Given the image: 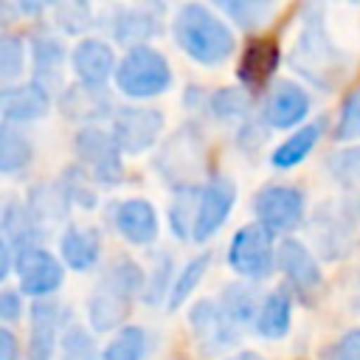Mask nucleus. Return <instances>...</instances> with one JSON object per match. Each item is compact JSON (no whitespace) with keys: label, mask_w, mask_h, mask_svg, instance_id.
Segmentation results:
<instances>
[{"label":"nucleus","mask_w":360,"mask_h":360,"mask_svg":"<svg viewBox=\"0 0 360 360\" xmlns=\"http://www.w3.org/2000/svg\"><path fill=\"white\" fill-rule=\"evenodd\" d=\"M222 309L228 312V318L242 326V323H256L259 318V309H262V301L256 295V290L245 281H233L222 290V298H219Z\"/></svg>","instance_id":"27"},{"label":"nucleus","mask_w":360,"mask_h":360,"mask_svg":"<svg viewBox=\"0 0 360 360\" xmlns=\"http://www.w3.org/2000/svg\"><path fill=\"white\" fill-rule=\"evenodd\" d=\"M360 138V87H354L343 104L335 124V141H357Z\"/></svg>","instance_id":"36"},{"label":"nucleus","mask_w":360,"mask_h":360,"mask_svg":"<svg viewBox=\"0 0 360 360\" xmlns=\"http://www.w3.org/2000/svg\"><path fill=\"white\" fill-rule=\"evenodd\" d=\"M323 129H326V118L309 121L307 127L295 129L284 143L276 146V152L270 155V163H273L276 169H292V166H298L304 158H309V152H312L315 143L321 141Z\"/></svg>","instance_id":"24"},{"label":"nucleus","mask_w":360,"mask_h":360,"mask_svg":"<svg viewBox=\"0 0 360 360\" xmlns=\"http://www.w3.org/2000/svg\"><path fill=\"white\" fill-rule=\"evenodd\" d=\"M163 129V115L152 107H124L112 118V138L118 141L121 152H143L149 149Z\"/></svg>","instance_id":"13"},{"label":"nucleus","mask_w":360,"mask_h":360,"mask_svg":"<svg viewBox=\"0 0 360 360\" xmlns=\"http://www.w3.org/2000/svg\"><path fill=\"white\" fill-rule=\"evenodd\" d=\"M65 321V309L53 298H39L31 304V340L28 360H51L56 349V332Z\"/></svg>","instance_id":"18"},{"label":"nucleus","mask_w":360,"mask_h":360,"mask_svg":"<svg viewBox=\"0 0 360 360\" xmlns=\"http://www.w3.org/2000/svg\"><path fill=\"white\" fill-rule=\"evenodd\" d=\"M31 53H34V84H39L45 93H56L62 87V65H65V48L62 42L45 31L37 28L31 37Z\"/></svg>","instance_id":"19"},{"label":"nucleus","mask_w":360,"mask_h":360,"mask_svg":"<svg viewBox=\"0 0 360 360\" xmlns=\"http://www.w3.org/2000/svg\"><path fill=\"white\" fill-rule=\"evenodd\" d=\"M231 360H262V357L253 354V352H242V354H236V357H231Z\"/></svg>","instance_id":"45"},{"label":"nucleus","mask_w":360,"mask_h":360,"mask_svg":"<svg viewBox=\"0 0 360 360\" xmlns=\"http://www.w3.org/2000/svg\"><path fill=\"white\" fill-rule=\"evenodd\" d=\"M208 107H211V112H214L217 118L231 121V118H242V115H248V110H250V98H248L245 90L222 87V90H217V93L208 98Z\"/></svg>","instance_id":"35"},{"label":"nucleus","mask_w":360,"mask_h":360,"mask_svg":"<svg viewBox=\"0 0 360 360\" xmlns=\"http://www.w3.org/2000/svg\"><path fill=\"white\" fill-rule=\"evenodd\" d=\"M360 225V200L346 197L323 205L318 211V245L326 259H340L349 253L352 236Z\"/></svg>","instance_id":"9"},{"label":"nucleus","mask_w":360,"mask_h":360,"mask_svg":"<svg viewBox=\"0 0 360 360\" xmlns=\"http://www.w3.org/2000/svg\"><path fill=\"white\" fill-rule=\"evenodd\" d=\"M73 149L82 158V163L90 166V172L98 183H104V186L121 183L124 160H121V146L112 138V132H107L96 124H84L73 141Z\"/></svg>","instance_id":"6"},{"label":"nucleus","mask_w":360,"mask_h":360,"mask_svg":"<svg viewBox=\"0 0 360 360\" xmlns=\"http://www.w3.org/2000/svg\"><path fill=\"white\" fill-rule=\"evenodd\" d=\"M233 202H236V188H233V183H231L228 177H211V180L200 188V205H197V219H194L191 236H194L197 242L211 239V236L225 225V219L231 217Z\"/></svg>","instance_id":"11"},{"label":"nucleus","mask_w":360,"mask_h":360,"mask_svg":"<svg viewBox=\"0 0 360 360\" xmlns=\"http://www.w3.org/2000/svg\"><path fill=\"white\" fill-rule=\"evenodd\" d=\"M188 323L194 329L197 343L202 349H208V352H225V349L236 346V340H239L236 323L228 318L222 304L214 301V298L197 301L191 307V312H188Z\"/></svg>","instance_id":"10"},{"label":"nucleus","mask_w":360,"mask_h":360,"mask_svg":"<svg viewBox=\"0 0 360 360\" xmlns=\"http://www.w3.org/2000/svg\"><path fill=\"white\" fill-rule=\"evenodd\" d=\"M73 73L79 76V84L104 90L107 79L118 70L115 53L104 39H82L70 53Z\"/></svg>","instance_id":"16"},{"label":"nucleus","mask_w":360,"mask_h":360,"mask_svg":"<svg viewBox=\"0 0 360 360\" xmlns=\"http://www.w3.org/2000/svg\"><path fill=\"white\" fill-rule=\"evenodd\" d=\"M22 56H25L22 39L17 34H3L0 37V79L3 82H11L22 73Z\"/></svg>","instance_id":"37"},{"label":"nucleus","mask_w":360,"mask_h":360,"mask_svg":"<svg viewBox=\"0 0 360 360\" xmlns=\"http://www.w3.org/2000/svg\"><path fill=\"white\" fill-rule=\"evenodd\" d=\"M146 290V278H143V270L121 256L115 259L104 276L98 278L90 301H87V318H90V326L96 332H110L115 326H121L132 309V301L138 292Z\"/></svg>","instance_id":"1"},{"label":"nucleus","mask_w":360,"mask_h":360,"mask_svg":"<svg viewBox=\"0 0 360 360\" xmlns=\"http://www.w3.org/2000/svg\"><path fill=\"white\" fill-rule=\"evenodd\" d=\"M208 264H211V253H208V250L200 253V256H194L191 262H186V267L180 270V276H177L174 284H172V292H169V309H177V307L194 292V287H197L200 278L205 276Z\"/></svg>","instance_id":"31"},{"label":"nucleus","mask_w":360,"mask_h":360,"mask_svg":"<svg viewBox=\"0 0 360 360\" xmlns=\"http://www.w3.org/2000/svg\"><path fill=\"white\" fill-rule=\"evenodd\" d=\"M53 14H56L59 28L68 34H82L84 28H90V20H93L90 8L84 3H59V6H53Z\"/></svg>","instance_id":"40"},{"label":"nucleus","mask_w":360,"mask_h":360,"mask_svg":"<svg viewBox=\"0 0 360 360\" xmlns=\"http://www.w3.org/2000/svg\"><path fill=\"white\" fill-rule=\"evenodd\" d=\"M155 169L166 180L177 183L180 188H188L191 186V180L202 172V138L197 135V129L191 124L180 127L163 143V152L158 155Z\"/></svg>","instance_id":"7"},{"label":"nucleus","mask_w":360,"mask_h":360,"mask_svg":"<svg viewBox=\"0 0 360 360\" xmlns=\"http://www.w3.org/2000/svg\"><path fill=\"white\" fill-rule=\"evenodd\" d=\"M217 6L242 28H259L276 11L273 3H259V0H219Z\"/></svg>","instance_id":"32"},{"label":"nucleus","mask_w":360,"mask_h":360,"mask_svg":"<svg viewBox=\"0 0 360 360\" xmlns=\"http://www.w3.org/2000/svg\"><path fill=\"white\" fill-rule=\"evenodd\" d=\"M59 253L65 259V264L70 270H90L98 262L101 253V239L98 231L93 228H79V225H68V231L59 239Z\"/></svg>","instance_id":"23"},{"label":"nucleus","mask_w":360,"mask_h":360,"mask_svg":"<svg viewBox=\"0 0 360 360\" xmlns=\"http://www.w3.org/2000/svg\"><path fill=\"white\" fill-rule=\"evenodd\" d=\"M0 107H3V118L6 124H25V121H37L48 112L51 107V93H45L39 84L28 82L22 87H6L0 96Z\"/></svg>","instance_id":"21"},{"label":"nucleus","mask_w":360,"mask_h":360,"mask_svg":"<svg viewBox=\"0 0 360 360\" xmlns=\"http://www.w3.org/2000/svg\"><path fill=\"white\" fill-rule=\"evenodd\" d=\"M22 315V301H20V292L14 290H3L0 292V318L3 321H17Z\"/></svg>","instance_id":"43"},{"label":"nucleus","mask_w":360,"mask_h":360,"mask_svg":"<svg viewBox=\"0 0 360 360\" xmlns=\"http://www.w3.org/2000/svg\"><path fill=\"white\" fill-rule=\"evenodd\" d=\"M309 112V93L295 82H276L264 98L262 118L273 129H290Z\"/></svg>","instance_id":"14"},{"label":"nucleus","mask_w":360,"mask_h":360,"mask_svg":"<svg viewBox=\"0 0 360 360\" xmlns=\"http://www.w3.org/2000/svg\"><path fill=\"white\" fill-rule=\"evenodd\" d=\"M326 166L335 174V180H340L343 186H357L360 183V146H352V149L332 155Z\"/></svg>","instance_id":"39"},{"label":"nucleus","mask_w":360,"mask_h":360,"mask_svg":"<svg viewBox=\"0 0 360 360\" xmlns=\"http://www.w3.org/2000/svg\"><path fill=\"white\" fill-rule=\"evenodd\" d=\"M177 45L200 65H219L233 53V34L231 28L208 8L200 3H186L177 8L174 22H172Z\"/></svg>","instance_id":"2"},{"label":"nucleus","mask_w":360,"mask_h":360,"mask_svg":"<svg viewBox=\"0 0 360 360\" xmlns=\"http://www.w3.org/2000/svg\"><path fill=\"white\" fill-rule=\"evenodd\" d=\"M169 278H172V259L166 253H160V259L155 262V273L152 278L146 281V290H143V301L146 304H158L169 290Z\"/></svg>","instance_id":"41"},{"label":"nucleus","mask_w":360,"mask_h":360,"mask_svg":"<svg viewBox=\"0 0 360 360\" xmlns=\"http://www.w3.org/2000/svg\"><path fill=\"white\" fill-rule=\"evenodd\" d=\"M68 205L70 200L65 197L62 186H37L28 197V214L34 217L37 225L42 222H51V219H62L68 214Z\"/></svg>","instance_id":"29"},{"label":"nucleus","mask_w":360,"mask_h":360,"mask_svg":"<svg viewBox=\"0 0 360 360\" xmlns=\"http://www.w3.org/2000/svg\"><path fill=\"white\" fill-rule=\"evenodd\" d=\"M59 186H62V191H65V197L70 202H79L82 208H93L96 205V194H93L90 183H87V177H84V172L79 166H70L62 174V183Z\"/></svg>","instance_id":"38"},{"label":"nucleus","mask_w":360,"mask_h":360,"mask_svg":"<svg viewBox=\"0 0 360 360\" xmlns=\"http://www.w3.org/2000/svg\"><path fill=\"white\" fill-rule=\"evenodd\" d=\"M323 360H360V329H349L343 338L323 349Z\"/></svg>","instance_id":"42"},{"label":"nucleus","mask_w":360,"mask_h":360,"mask_svg":"<svg viewBox=\"0 0 360 360\" xmlns=\"http://www.w3.org/2000/svg\"><path fill=\"white\" fill-rule=\"evenodd\" d=\"M62 360H101L98 346L84 326L70 323L62 332Z\"/></svg>","instance_id":"34"},{"label":"nucleus","mask_w":360,"mask_h":360,"mask_svg":"<svg viewBox=\"0 0 360 360\" xmlns=\"http://www.w3.org/2000/svg\"><path fill=\"white\" fill-rule=\"evenodd\" d=\"M31 141L14 129V124H3L0 127V172L3 174H14L20 169H25L31 163Z\"/></svg>","instance_id":"28"},{"label":"nucleus","mask_w":360,"mask_h":360,"mask_svg":"<svg viewBox=\"0 0 360 360\" xmlns=\"http://www.w3.org/2000/svg\"><path fill=\"white\" fill-rule=\"evenodd\" d=\"M304 208H307V200H304V191L298 186L270 183V186H262L253 197L256 222L273 233L295 228L304 219Z\"/></svg>","instance_id":"8"},{"label":"nucleus","mask_w":360,"mask_h":360,"mask_svg":"<svg viewBox=\"0 0 360 360\" xmlns=\"http://www.w3.org/2000/svg\"><path fill=\"white\" fill-rule=\"evenodd\" d=\"M107 31L115 42L127 45L129 48H138L143 45V39H149L152 34L160 31V8H152V6H118L112 11H107Z\"/></svg>","instance_id":"15"},{"label":"nucleus","mask_w":360,"mask_h":360,"mask_svg":"<svg viewBox=\"0 0 360 360\" xmlns=\"http://www.w3.org/2000/svg\"><path fill=\"white\" fill-rule=\"evenodd\" d=\"M276 264L278 270L284 273V278L295 287V292L301 295H309L321 287V270H318V262L315 256L309 253V248L298 239H284L278 245V253H276Z\"/></svg>","instance_id":"17"},{"label":"nucleus","mask_w":360,"mask_h":360,"mask_svg":"<svg viewBox=\"0 0 360 360\" xmlns=\"http://www.w3.org/2000/svg\"><path fill=\"white\" fill-rule=\"evenodd\" d=\"M301 22L304 25H301L298 39L292 45L290 62L312 84L329 90L335 82H340L346 59H343V53L338 51V45L326 34V25H323V17H321V6H309L304 11Z\"/></svg>","instance_id":"3"},{"label":"nucleus","mask_w":360,"mask_h":360,"mask_svg":"<svg viewBox=\"0 0 360 360\" xmlns=\"http://www.w3.org/2000/svg\"><path fill=\"white\" fill-rule=\"evenodd\" d=\"M115 84L129 98H149L169 90L172 68L160 51H155L152 45H138V48H129L118 62Z\"/></svg>","instance_id":"4"},{"label":"nucleus","mask_w":360,"mask_h":360,"mask_svg":"<svg viewBox=\"0 0 360 360\" xmlns=\"http://www.w3.org/2000/svg\"><path fill=\"white\" fill-rule=\"evenodd\" d=\"M278 248L273 245V231L253 222L233 233L228 248V264L248 281H259L273 273Z\"/></svg>","instance_id":"5"},{"label":"nucleus","mask_w":360,"mask_h":360,"mask_svg":"<svg viewBox=\"0 0 360 360\" xmlns=\"http://www.w3.org/2000/svg\"><path fill=\"white\" fill-rule=\"evenodd\" d=\"M17 278H20V290L31 298H51V292H56V287L62 284V264L45 250V248H28L22 253H17L14 262Z\"/></svg>","instance_id":"12"},{"label":"nucleus","mask_w":360,"mask_h":360,"mask_svg":"<svg viewBox=\"0 0 360 360\" xmlns=\"http://www.w3.org/2000/svg\"><path fill=\"white\" fill-rule=\"evenodd\" d=\"M0 360H17V338L11 329H0Z\"/></svg>","instance_id":"44"},{"label":"nucleus","mask_w":360,"mask_h":360,"mask_svg":"<svg viewBox=\"0 0 360 360\" xmlns=\"http://www.w3.org/2000/svg\"><path fill=\"white\" fill-rule=\"evenodd\" d=\"M290 312H292V301L287 290H273L262 298V309L256 318V332L267 340H278L287 335L290 329Z\"/></svg>","instance_id":"25"},{"label":"nucleus","mask_w":360,"mask_h":360,"mask_svg":"<svg viewBox=\"0 0 360 360\" xmlns=\"http://www.w3.org/2000/svg\"><path fill=\"white\" fill-rule=\"evenodd\" d=\"M62 110H65L68 118H76V121H96V118H104V115L112 112L104 90L84 87V84L65 87V93H62Z\"/></svg>","instance_id":"26"},{"label":"nucleus","mask_w":360,"mask_h":360,"mask_svg":"<svg viewBox=\"0 0 360 360\" xmlns=\"http://www.w3.org/2000/svg\"><path fill=\"white\" fill-rule=\"evenodd\" d=\"M278 68V45L273 39H250L239 59V82L245 90H262Z\"/></svg>","instance_id":"20"},{"label":"nucleus","mask_w":360,"mask_h":360,"mask_svg":"<svg viewBox=\"0 0 360 360\" xmlns=\"http://www.w3.org/2000/svg\"><path fill=\"white\" fill-rule=\"evenodd\" d=\"M197 205H200V188H194V186L180 188V194H177V200H174V205L169 211V217H172V233L174 236H180V239L191 236L194 219H197Z\"/></svg>","instance_id":"33"},{"label":"nucleus","mask_w":360,"mask_h":360,"mask_svg":"<svg viewBox=\"0 0 360 360\" xmlns=\"http://www.w3.org/2000/svg\"><path fill=\"white\" fill-rule=\"evenodd\" d=\"M118 233L132 245H149L158 236V214L146 200H124L118 202L115 214Z\"/></svg>","instance_id":"22"},{"label":"nucleus","mask_w":360,"mask_h":360,"mask_svg":"<svg viewBox=\"0 0 360 360\" xmlns=\"http://www.w3.org/2000/svg\"><path fill=\"white\" fill-rule=\"evenodd\" d=\"M149 338L141 326H124L101 352V360H143Z\"/></svg>","instance_id":"30"}]
</instances>
